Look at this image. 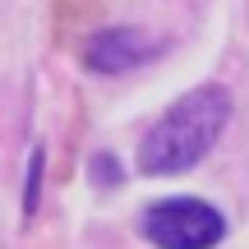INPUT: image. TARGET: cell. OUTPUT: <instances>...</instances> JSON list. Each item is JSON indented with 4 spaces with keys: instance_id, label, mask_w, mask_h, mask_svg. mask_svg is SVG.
Returning a JSON list of instances; mask_svg holds the SVG:
<instances>
[{
    "instance_id": "cell-1",
    "label": "cell",
    "mask_w": 249,
    "mask_h": 249,
    "mask_svg": "<svg viewBox=\"0 0 249 249\" xmlns=\"http://www.w3.org/2000/svg\"><path fill=\"white\" fill-rule=\"evenodd\" d=\"M226 120H231V92L222 83H203V88L185 92L139 143V171L143 176H180V171L198 166L222 139Z\"/></svg>"
},
{
    "instance_id": "cell-2",
    "label": "cell",
    "mask_w": 249,
    "mask_h": 249,
    "mask_svg": "<svg viewBox=\"0 0 249 249\" xmlns=\"http://www.w3.org/2000/svg\"><path fill=\"white\" fill-rule=\"evenodd\" d=\"M157 249H213L226 235V217L203 198H161L139 217Z\"/></svg>"
},
{
    "instance_id": "cell-3",
    "label": "cell",
    "mask_w": 249,
    "mask_h": 249,
    "mask_svg": "<svg viewBox=\"0 0 249 249\" xmlns=\"http://www.w3.org/2000/svg\"><path fill=\"white\" fill-rule=\"evenodd\" d=\"M161 46H166L161 37L120 23V28H102V33H92L88 42H83V65H88L92 74H129V70H139V65H148Z\"/></svg>"
},
{
    "instance_id": "cell-4",
    "label": "cell",
    "mask_w": 249,
    "mask_h": 249,
    "mask_svg": "<svg viewBox=\"0 0 249 249\" xmlns=\"http://www.w3.org/2000/svg\"><path fill=\"white\" fill-rule=\"evenodd\" d=\"M37 189H42V148L28 157V185H23V217L37 213Z\"/></svg>"
},
{
    "instance_id": "cell-5",
    "label": "cell",
    "mask_w": 249,
    "mask_h": 249,
    "mask_svg": "<svg viewBox=\"0 0 249 249\" xmlns=\"http://www.w3.org/2000/svg\"><path fill=\"white\" fill-rule=\"evenodd\" d=\"M92 180H97V185H120V161L111 157V152H97V157H92Z\"/></svg>"
}]
</instances>
